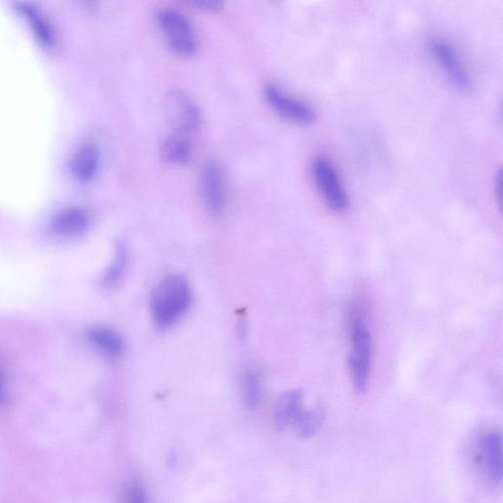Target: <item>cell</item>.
Listing matches in <instances>:
<instances>
[{
  "label": "cell",
  "mask_w": 503,
  "mask_h": 503,
  "mask_svg": "<svg viewBox=\"0 0 503 503\" xmlns=\"http://www.w3.org/2000/svg\"><path fill=\"white\" fill-rule=\"evenodd\" d=\"M264 392L262 376L255 369H247L242 377V393L249 407L258 406Z\"/></svg>",
  "instance_id": "17"
},
{
  "label": "cell",
  "mask_w": 503,
  "mask_h": 503,
  "mask_svg": "<svg viewBox=\"0 0 503 503\" xmlns=\"http://www.w3.org/2000/svg\"><path fill=\"white\" fill-rule=\"evenodd\" d=\"M123 503H149L145 489L139 481H133L126 488Z\"/></svg>",
  "instance_id": "19"
},
{
  "label": "cell",
  "mask_w": 503,
  "mask_h": 503,
  "mask_svg": "<svg viewBox=\"0 0 503 503\" xmlns=\"http://www.w3.org/2000/svg\"><path fill=\"white\" fill-rule=\"evenodd\" d=\"M164 114L170 127L179 134H188L201 123L198 107L180 90L170 91L164 99Z\"/></svg>",
  "instance_id": "6"
},
{
  "label": "cell",
  "mask_w": 503,
  "mask_h": 503,
  "mask_svg": "<svg viewBox=\"0 0 503 503\" xmlns=\"http://www.w3.org/2000/svg\"><path fill=\"white\" fill-rule=\"evenodd\" d=\"M429 48L437 63L444 68L447 76L455 85L461 89L470 87L471 80L468 70L453 46L444 39H436L429 43Z\"/></svg>",
  "instance_id": "8"
},
{
  "label": "cell",
  "mask_w": 503,
  "mask_h": 503,
  "mask_svg": "<svg viewBox=\"0 0 503 503\" xmlns=\"http://www.w3.org/2000/svg\"><path fill=\"white\" fill-rule=\"evenodd\" d=\"M313 176L327 206L336 212L347 210V193L334 164L325 157H317L313 163Z\"/></svg>",
  "instance_id": "5"
},
{
  "label": "cell",
  "mask_w": 503,
  "mask_h": 503,
  "mask_svg": "<svg viewBox=\"0 0 503 503\" xmlns=\"http://www.w3.org/2000/svg\"><path fill=\"white\" fill-rule=\"evenodd\" d=\"M502 435L498 427L481 428L472 439L471 459L478 473L491 485L502 481Z\"/></svg>",
  "instance_id": "3"
},
{
  "label": "cell",
  "mask_w": 503,
  "mask_h": 503,
  "mask_svg": "<svg viewBox=\"0 0 503 503\" xmlns=\"http://www.w3.org/2000/svg\"><path fill=\"white\" fill-rule=\"evenodd\" d=\"M192 4L210 13L220 12L222 7V3L219 2V0H196V2H193Z\"/></svg>",
  "instance_id": "20"
},
{
  "label": "cell",
  "mask_w": 503,
  "mask_h": 503,
  "mask_svg": "<svg viewBox=\"0 0 503 503\" xmlns=\"http://www.w3.org/2000/svg\"><path fill=\"white\" fill-rule=\"evenodd\" d=\"M202 194L204 204L213 213L222 211L225 204V190L221 169L210 162L203 171Z\"/></svg>",
  "instance_id": "9"
},
{
  "label": "cell",
  "mask_w": 503,
  "mask_h": 503,
  "mask_svg": "<svg viewBox=\"0 0 503 503\" xmlns=\"http://www.w3.org/2000/svg\"><path fill=\"white\" fill-rule=\"evenodd\" d=\"M266 100L277 115L296 125L309 126L316 119L314 109L300 100L286 95L275 86H268L265 90Z\"/></svg>",
  "instance_id": "7"
},
{
  "label": "cell",
  "mask_w": 503,
  "mask_h": 503,
  "mask_svg": "<svg viewBox=\"0 0 503 503\" xmlns=\"http://www.w3.org/2000/svg\"><path fill=\"white\" fill-rule=\"evenodd\" d=\"M88 225V215L80 209H68L61 212L51 223L55 232L65 236V238H74V236L83 233Z\"/></svg>",
  "instance_id": "12"
},
{
  "label": "cell",
  "mask_w": 503,
  "mask_h": 503,
  "mask_svg": "<svg viewBox=\"0 0 503 503\" xmlns=\"http://www.w3.org/2000/svg\"><path fill=\"white\" fill-rule=\"evenodd\" d=\"M351 354H349V372L356 392L363 394L369 384L372 364V335L369 333L366 317L361 308L351 305L347 314Z\"/></svg>",
  "instance_id": "1"
},
{
  "label": "cell",
  "mask_w": 503,
  "mask_h": 503,
  "mask_svg": "<svg viewBox=\"0 0 503 503\" xmlns=\"http://www.w3.org/2000/svg\"><path fill=\"white\" fill-rule=\"evenodd\" d=\"M127 259V253L125 246L120 244L117 249V256L114 264L110 265V268L106 273L105 282L108 285L115 284L119 281L120 276L125 271L126 263Z\"/></svg>",
  "instance_id": "18"
},
{
  "label": "cell",
  "mask_w": 503,
  "mask_h": 503,
  "mask_svg": "<svg viewBox=\"0 0 503 503\" xmlns=\"http://www.w3.org/2000/svg\"><path fill=\"white\" fill-rule=\"evenodd\" d=\"M19 9L28 20L40 43L46 46L53 43V32L42 14L33 5L27 4H20Z\"/></svg>",
  "instance_id": "16"
},
{
  "label": "cell",
  "mask_w": 503,
  "mask_h": 503,
  "mask_svg": "<svg viewBox=\"0 0 503 503\" xmlns=\"http://www.w3.org/2000/svg\"><path fill=\"white\" fill-rule=\"evenodd\" d=\"M4 398V387L3 375L0 373V403H3Z\"/></svg>",
  "instance_id": "22"
},
{
  "label": "cell",
  "mask_w": 503,
  "mask_h": 503,
  "mask_svg": "<svg viewBox=\"0 0 503 503\" xmlns=\"http://www.w3.org/2000/svg\"><path fill=\"white\" fill-rule=\"evenodd\" d=\"M100 163V152L91 143H83L71 160V171L81 181H88L96 176Z\"/></svg>",
  "instance_id": "11"
},
{
  "label": "cell",
  "mask_w": 503,
  "mask_h": 503,
  "mask_svg": "<svg viewBox=\"0 0 503 503\" xmlns=\"http://www.w3.org/2000/svg\"><path fill=\"white\" fill-rule=\"evenodd\" d=\"M501 173H499V178H497V184H496V193H497V196L499 198V203L501 204V196H502V185H501Z\"/></svg>",
  "instance_id": "21"
},
{
  "label": "cell",
  "mask_w": 503,
  "mask_h": 503,
  "mask_svg": "<svg viewBox=\"0 0 503 503\" xmlns=\"http://www.w3.org/2000/svg\"><path fill=\"white\" fill-rule=\"evenodd\" d=\"M306 412L304 404V393L300 389L284 395L275 409V422L280 429L292 427L299 422Z\"/></svg>",
  "instance_id": "10"
},
{
  "label": "cell",
  "mask_w": 503,
  "mask_h": 503,
  "mask_svg": "<svg viewBox=\"0 0 503 503\" xmlns=\"http://www.w3.org/2000/svg\"><path fill=\"white\" fill-rule=\"evenodd\" d=\"M190 285L180 275H170L164 279L153 292L152 312L153 319L160 327L176 324L191 305Z\"/></svg>",
  "instance_id": "2"
},
{
  "label": "cell",
  "mask_w": 503,
  "mask_h": 503,
  "mask_svg": "<svg viewBox=\"0 0 503 503\" xmlns=\"http://www.w3.org/2000/svg\"><path fill=\"white\" fill-rule=\"evenodd\" d=\"M325 419V412L321 405L306 409L299 422L294 428L295 433L302 438H310L319 432Z\"/></svg>",
  "instance_id": "15"
},
{
  "label": "cell",
  "mask_w": 503,
  "mask_h": 503,
  "mask_svg": "<svg viewBox=\"0 0 503 503\" xmlns=\"http://www.w3.org/2000/svg\"><path fill=\"white\" fill-rule=\"evenodd\" d=\"M90 342L100 351L110 357H117L123 351V340L121 336L111 328L98 326L91 328L89 333Z\"/></svg>",
  "instance_id": "13"
},
{
  "label": "cell",
  "mask_w": 503,
  "mask_h": 503,
  "mask_svg": "<svg viewBox=\"0 0 503 503\" xmlns=\"http://www.w3.org/2000/svg\"><path fill=\"white\" fill-rule=\"evenodd\" d=\"M158 23L177 54L189 56L196 53L197 39L186 16L177 10L166 9L158 14Z\"/></svg>",
  "instance_id": "4"
},
{
  "label": "cell",
  "mask_w": 503,
  "mask_h": 503,
  "mask_svg": "<svg viewBox=\"0 0 503 503\" xmlns=\"http://www.w3.org/2000/svg\"><path fill=\"white\" fill-rule=\"evenodd\" d=\"M160 152L167 162L186 166L191 160L192 146L186 138L172 136L162 143Z\"/></svg>",
  "instance_id": "14"
}]
</instances>
